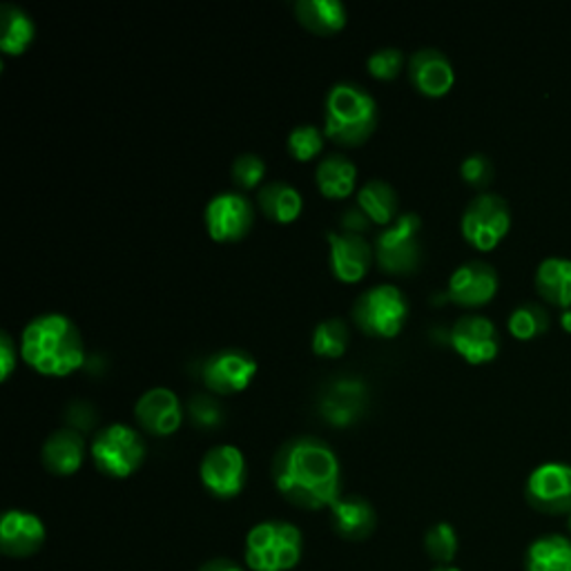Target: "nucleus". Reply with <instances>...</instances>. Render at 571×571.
<instances>
[{"instance_id":"4be33fe9","label":"nucleus","mask_w":571,"mask_h":571,"mask_svg":"<svg viewBox=\"0 0 571 571\" xmlns=\"http://www.w3.org/2000/svg\"><path fill=\"white\" fill-rule=\"evenodd\" d=\"M358 166L342 152L326 154L315 168L317 190L333 201L349 199L358 190Z\"/></svg>"},{"instance_id":"bb28decb","label":"nucleus","mask_w":571,"mask_h":571,"mask_svg":"<svg viewBox=\"0 0 571 571\" xmlns=\"http://www.w3.org/2000/svg\"><path fill=\"white\" fill-rule=\"evenodd\" d=\"M358 208L375 223V226H391L399 215V199L397 190L384 179H369L358 190Z\"/></svg>"},{"instance_id":"2eb2a0df","label":"nucleus","mask_w":571,"mask_h":571,"mask_svg":"<svg viewBox=\"0 0 571 571\" xmlns=\"http://www.w3.org/2000/svg\"><path fill=\"white\" fill-rule=\"evenodd\" d=\"M501 275L494 264L471 260L460 264L447 284V297L464 308H480L492 301L498 293Z\"/></svg>"},{"instance_id":"473e14b6","label":"nucleus","mask_w":571,"mask_h":571,"mask_svg":"<svg viewBox=\"0 0 571 571\" xmlns=\"http://www.w3.org/2000/svg\"><path fill=\"white\" fill-rule=\"evenodd\" d=\"M425 551L438 567H449L458 553V534L453 525L438 523L425 534Z\"/></svg>"},{"instance_id":"b1692460","label":"nucleus","mask_w":571,"mask_h":571,"mask_svg":"<svg viewBox=\"0 0 571 571\" xmlns=\"http://www.w3.org/2000/svg\"><path fill=\"white\" fill-rule=\"evenodd\" d=\"M534 284L545 301L560 308L571 306V260L564 255H547L536 266Z\"/></svg>"},{"instance_id":"ddd939ff","label":"nucleus","mask_w":571,"mask_h":571,"mask_svg":"<svg viewBox=\"0 0 571 571\" xmlns=\"http://www.w3.org/2000/svg\"><path fill=\"white\" fill-rule=\"evenodd\" d=\"M257 375V360L243 349H221L206 358L201 380L210 393L234 395L246 391Z\"/></svg>"},{"instance_id":"6e6552de","label":"nucleus","mask_w":571,"mask_h":571,"mask_svg":"<svg viewBox=\"0 0 571 571\" xmlns=\"http://www.w3.org/2000/svg\"><path fill=\"white\" fill-rule=\"evenodd\" d=\"M462 237L477 251H494L512 230L509 201L498 193H480L460 217Z\"/></svg>"},{"instance_id":"4468645a","label":"nucleus","mask_w":571,"mask_h":571,"mask_svg":"<svg viewBox=\"0 0 571 571\" xmlns=\"http://www.w3.org/2000/svg\"><path fill=\"white\" fill-rule=\"evenodd\" d=\"M134 418L145 433L168 438L182 429L186 409L182 397L173 388L154 386L136 399Z\"/></svg>"},{"instance_id":"e433bc0d","label":"nucleus","mask_w":571,"mask_h":571,"mask_svg":"<svg viewBox=\"0 0 571 571\" xmlns=\"http://www.w3.org/2000/svg\"><path fill=\"white\" fill-rule=\"evenodd\" d=\"M65 427L78 431V433H88L97 427V411L90 402L76 399L67 406L65 411Z\"/></svg>"},{"instance_id":"f8f14e48","label":"nucleus","mask_w":571,"mask_h":571,"mask_svg":"<svg viewBox=\"0 0 571 571\" xmlns=\"http://www.w3.org/2000/svg\"><path fill=\"white\" fill-rule=\"evenodd\" d=\"M449 344L469 364L494 362L501 353L503 340L501 331L492 317L471 312L455 319L449 333Z\"/></svg>"},{"instance_id":"dca6fc26","label":"nucleus","mask_w":571,"mask_h":571,"mask_svg":"<svg viewBox=\"0 0 571 571\" xmlns=\"http://www.w3.org/2000/svg\"><path fill=\"white\" fill-rule=\"evenodd\" d=\"M326 239H329L331 246L329 264L336 279L344 284L362 282L375 260L373 243L362 234H351L342 230H329L326 232Z\"/></svg>"},{"instance_id":"20e7f679","label":"nucleus","mask_w":571,"mask_h":571,"mask_svg":"<svg viewBox=\"0 0 571 571\" xmlns=\"http://www.w3.org/2000/svg\"><path fill=\"white\" fill-rule=\"evenodd\" d=\"M304 553L301 531L286 520H264L246 536L243 560L253 571H290Z\"/></svg>"},{"instance_id":"412c9836","label":"nucleus","mask_w":571,"mask_h":571,"mask_svg":"<svg viewBox=\"0 0 571 571\" xmlns=\"http://www.w3.org/2000/svg\"><path fill=\"white\" fill-rule=\"evenodd\" d=\"M331 527L340 538L362 542L377 529V512L364 496H342L331 507Z\"/></svg>"},{"instance_id":"2f4dec72","label":"nucleus","mask_w":571,"mask_h":571,"mask_svg":"<svg viewBox=\"0 0 571 571\" xmlns=\"http://www.w3.org/2000/svg\"><path fill=\"white\" fill-rule=\"evenodd\" d=\"M266 173H268V166H266L264 156H260L255 152H243V154L234 156L232 166H230V177H232V184L239 188V193L262 188Z\"/></svg>"},{"instance_id":"6ab92c4d","label":"nucleus","mask_w":571,"mask_h":571,"mask_svg":"<svg viewBox=\"0 0 571 571\" xmlns=\"http://www.w3.org/2000/svg\"><path fill=\"white\" fill-rule=\"evenodd\" d=\"M364 404H366L364 382L355 377H342L336 380L331 386H326L319 402V414L326 422H331L336 427H349L362 414Z\"/></svg>"},{"instance_id":"f704fd0d","label":"nucleus","mask_w":571,"mask_h":571,"mask_svg":"<svg viewBox=\"0 0 571 571\" xmlns=\"http://www.w3.org/2000/svg\"><path fill=\"white\" fill-rule=\"evenodd\" d=\"M496 166L488 154L484 152H471L460 163V177L471 188H477L484 193V188L494 182Z\"/></svg>"},{"instance_id":"f257e3e1","label":"nucleus","mask_w":571,"mask_h":571,"mask_svg":"<svg viewBox=\"0 0 571 571\" xmlns=\"http://www.w3.org/2000/svg\"><path fill=\"white\" fill-rule=\"evenodd\" d=\"M277 492L295 507L317 512L342 498V464L333 447L315 436L286 440L271 466Z\"/></svg>"},{"instance_id":"423d86ee","label":"nucleus","mask_w":571,"mask_h":571,"mask_svg":"<svg viewBox=\"0 0 571 571\" xmlns=\"http://www.w3.org/2000/svg\"><path fill=\"white\" fill-rule=\"evenodd\" d=\"M422 219L418 212H402L391 226L375 234L373 251L377 266L397 277L414 275L422 262Z\"/></svg>"},{"instance_id":"ea45409f","label":"nucleus","mask_w":571,"mask_h":571,"mask_svg":"<svg viewBox=\"0 0 571 571\" xmlns=\"http://www.w3.org/2000/svg\"><path fill=\"white\" fill-rule=\"evenodd\" d=\"M197 571H246V569L230 558H212V560H206Z\"/></svg>"},{"instance_id":"a211bd4d","label":"nucleus","mask_w":571,"mask_h":571,"mask_svg":"<svg viewBox=\"0 0 571 571\" xmlns=\"http://www.w3.org/2000/svg\"><path fill=\"white\" fill-rule=\"evenodd\" d=\"M47 531L43 520L23 509H10L6 512L3 520H0V551L12 558H28L41 551L45 545Z\"/></svg>"},{"instance_id":"7ed1b4c3","label":"nucleus","mask_w":571,"mask_h":571,"mask_svg":"<svg viewBox=\"0 0 571 571\" xmlns=\"http://www.w3.org/2000/svg\"><path fill=\"white\" fill-rule=\"evenodd\" d=\"M380 119L375 97L353 80H340L323 99V134L344 147L369 141Z\"/></svg>"},{"instance_id":"79ce46f5","label":"nucleus","mask_w":571,"mask_h":571,"mask_svg":"<svg viewBox=\"0 0 571 571\" xmlns=\"http://www.w3.org/2000/svg\"><path fill=\"white\" fill-rule=\"evenodd\" d=\"M431 571H462V569H458V567L449 564V567H436V569H431Z\"/></svg>"},{"instance_id":"37998d69","label":"nucleus","mask_w":571,"mask_h":571,"mask_svg":"<svg viewBox=\"0 0 571 571\" xmlns=\"http://www.w3.org/2000/svg\"><path fill=\"white\" fill-rule=\"evenodd\" d=\"M569 529H571V514H569Z\"/></svg>"},{"instance_id":"39448f33","label":"nucleus","mask_w":571,"mask_h":571,"mask_svg":"<svg viewBox=\"0 0 571 571\" xmlns=\"http://www.w3.org/2000/svg\"><path fill=\"white\" fill-rule=\"evenodd\" d=\"M351 317L364 336L393 340L409 319V299L393 284H377L358 295Z\"/></svg>"},{"instance_id":"0eeeda50","label":"nucleus","mask_w":571,"mask_h":571,"mask_svg":"<svg viewBox=\"0 0 571 571\" xmlns=\"http://www.w3.org/2000/svg\"><path fill=\"white\" fill-rule=\"evenodd\" d=\"M145 440L139 429L114 422L99 429L90 444L95 466L110 477H130L145 462Z\"/></svg>"},{"instance_id":"1a4fd4ad","label":"nucleus","mask_w":571,"mask_h":571,"mask_svg":"<svg viewBox=\"0 0 571 571\" xmlns=\"http://www.w3.org/2000/svg\"><path fill=\"white\" fill-rule=\"evenodd\" d=\"M208 237L219 243H234L249 237L255 223V204L246 193L226 190L215 195L204 210Z\"/></svg>"},{"instance_id":"c85d7f7f","label":"nucleus","mask_w":571,"mask_h":571,"mask_svg":"<svg viewBox=\"0 0 571 571\" xmlns=\"http://www.w3.org/2000/svg\"><path fill=\"white\" fill-rule=\"evenodd\" d=\"M551 326V315L549 310L545 308V304L540 301H534V299H527V301H518L509 317H507V329L509 333L516 338V340H534L542 333L549 331Z\"/></svg>"},{"instance_id":"f3484780","label":"nucleus","mask_w":571,"mask_h":571,"mask_svg":"<svg viewBox=\"0 0 571 571\" xmlns=\"http://www.w3.org/2000/svg\"><path fill=\"white\" fill-rule=\"evenodd\" d=\"M409 84L429 99H440L451 92L455 84V69L451 58L438 47H420L411 54L406 65Z\"/></svg>"},{"instance_id":"58836bf2","label":"nucleus","mask_w":571,"mask_h":571,"mask_svg":"<svg viewBox=\"0 0 571 571\" xmlns=\"http://www.w3.org/2000/svg\"><path fill=\"white\" fill-rule=\"evenodd\" d=\"M375 223L358 208V204L353 208H347L340 217V230L342 232H351V234H366Z\"/></svg>"},{"instance_id":"9b49d317","label":"nucleus","mask_w":571,"mask_h":571,"mask_svg":"<svg viewBox=\"0 0 571 571\" xmlns=\"http://www.w3.org/2000/svg\"><path fill=\"white\" fill-rule=\"evenodd\" d=\"M199 477L215 498H237L249 482L246 455L234 444H217L204 455Z\"/></svg>"},{"instance_id":"cd10ccee","label":"nucleus","mask_w":571,"mask_h":571,"mask_svg":"<svg viewBox=\"0 0 571 571\" xmlns=\"http://www.w3.org/2000/svg\"><path fill=\"white\" fill-rule=\"evenodd\" d=\"M527 571H571V540L560 534L536 538L527 549Z\"/></svg>"},{"instance_id":"c756f323","label":"nucleus","mask_w":571,"mask_h":571,"mask_svg":"<svg viewBox=\"0 0 571 571\" xmlns=\"http://www.w3.org/2000/svg\"><path fill=\"white\" fill-rule=\"evenodd\" d=\"M349 342H351V333L347 321L342 317H329V319H321L315 326L310 347L317 358L338 360L347 353Z\"/></svg>"},{"instance_id":"a19ab883","label":"nucleus","mask_w":571,"mask_h":571,"mask_svg":"<svg viewBox=\"0 0 571 571\" xmlns=\"http://www.w3.org/2000/svg\"><path fill=\"white\" fill-rule=\"evenodd\" d=\"M560 323H562L564 331H571V306L562 308V312H560Z\"/></svg>"},{"instance_id":"5701e85b","label":"nucleus","mask_w":571,"mask_h":571,"mask_svg":"<svg viewBox=\"0 0 571 571\" xmlns=\"http://www.w3.org/2000/svg\"><path fill=\"white\" fill-rule=\"evenodd\" d=\"M295 17L299 25L317 36H333L342 32L349 21L342 0H297Z\"/></svg>"},{"instance_id":"72a5a7b5","label":"nucleus","mask_w":571,"mask_h":571,"mask_svg":"<svg viewBox=\"0 0 571 571\" xmlns=\"http://www.w3.org/2000/svg\"><path fill=\"white\" fill-rule=\"evenodd\" d=\"M186 414H188L190 422L204 431L217 429L223 422V406L219 404V399L212 393H195L188 399Z\"/></svg>"},{"instance_id":"f03ea898","label":"nucleus","mask_w":571,"mask_h":571,"mask_svg":"<svg viewBox=\"0 0 571 571\" xmlns=\"http://www.w3.org/2000/svg\"><path fill=\"white\" fill-rule=\"evenodd\" d=\"M21 358L45 377H67L88 362L78 326L63 312H43L25 323Z\"/></svg>"},{"instance_id":"7c9ffc66","label":"nucleus","mask_w":571,"mask_h":571,"mask_svg":"<svg viewBox=\"0 0 571 571\" xmlns=\"http://www.w3.org/2000/svg\"><path fill=\"white\" fill-rule=\"evenodd\" d=\"M326 145V134L323 128L315 123H299L288 132L286 139V150L295 161H312L321 154Z\"/></svg>"},{"instance_id":"9d476101","label":"nucleus","mask_w":571,"mask_h":571,"mask_svg":"<svg viewBox=\"0 0 571 571\" xmlns=\"http://www.w3.org/2000/svg\"><path fill=\"white\" fill-rule=\"evenodd\" d=\"M527 503L542 514H571V464L560 460L540 462L525 484Z\"/></svg>"},{"instance_id":"393cba45","label":"nucleus","mask_w":571,"mask_h":571,"mask_svg":"<svg viewBox=\"0 0 571 571\" xmlns=\"http://www.w3.org/2000/svg\"><path fill=\"white\" fill-rule=\"evenodd\" d=\"M36 41L34 19L14 3L0 8V50L6 56H21Z\"/></svg>"},{"instance_id":"a878e982","label":"nucleus","mask_w":571,"mask_h":571,"mask_svg":"<svg viewBox=\"0 0 571 571\" xmlns=\"http://www.w3.org/2000/svg\"><path fill=\"white\" fill-rule=\"evenodd\" d=\"M257 206L271 221L293 223L304 210V197L288 182H266L257 193Z\"/></svg>"},{"instance_id":"aec40b11","label":"nucleus","mask_w":571,"mask_h":571,"mask_svg":"<svg viewBox=\"0 0 571 571\" xmlns=\"http://www.w3.org/2000/svg\"><path fill=\"white\" fill-rule=\"evenodd\" d=\"M88 455V442L86 436L78 433L69 427L56 429L47 436L41 458L50 473L54 475H72L80 466H84Z\"/></svg>"},{"instance_id":"4c0bfd02","label":"nucleus","mask_w":571,"mask_h":571,"mask_svg":"<svg viewBox=\"0 0 571 571\" xmlns=\"http://www.w3.org/2000/svg\"><path fill=\"white\" fill-rule=\"evenodd\" d=\"M19 364V347L17 340L3 331L0 333V380L8 382Z\"/></svg>"},{"instance_id":"c9c22d12","label":"nucleus","mask_w":571,"mask_h":571,"mask_svg":"<svg viewBox=\"0 0 571 571\" xmlns=\"http://www.w3.org/2000/svg\"><path fill=\"white\" fill-rule=\"evenodd\" d=\"M406 56L399 47H380L375 52H371V56L366 58V69L373 78L377 80H393L399 76V72L404 69Z\"/></svg>"}]
</instances>
